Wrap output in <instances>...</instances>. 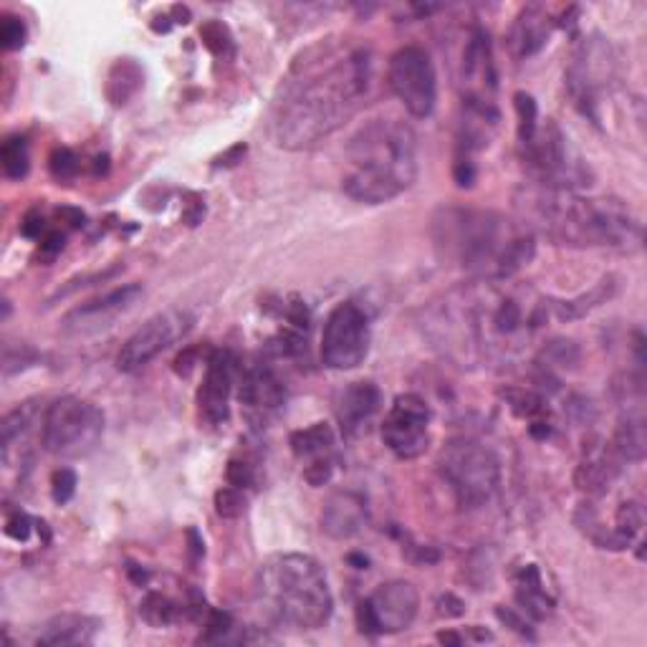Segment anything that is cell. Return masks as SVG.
Listing matches in <instances>:
<instances>
[{
    "instance_id": "cell-34",
    "label": "cell",
    "mask_w": 647,
    "mask_h": 647,
    "mask_svg": "<svg viewBox=\"0 0 647 647\" xmlns=\"http://www.w3.org/2000/svg\"><path fill=\"white\" fill-rule=\"evenodd\" d=\"M514 101H516V114H518V142H526L541 122L539 107H536L531 94H526V91H518Z\"/></svg>"
},
{
    "instance_id": "cell-3",
    "label": "cell",
    "mask_w": 647,
    "mask_h": 647,
    "mask_svg": "<svg viewBox=\"0 0 647 647\" xmlns=\"http://www.w3.org/2000/svg\"><path fill=\"white\" fill-rule=\"evenodd\" d=\"M516 208L534 235H547L567 249L635 253L643 245V223L617 198H584L531 183L516 195Z\"/></svg>"
},
{
    "instance_id": "cell-14",
    "label": "cell",
    "mask_w": 647,
    "mask_h": 647,
    "mask_svg": "<svg viewBox=\"0 0 647 647\" xmlns=\"http://www.w3.org/2000/svg\"><path fill=\"white\" fill-rule=\"evenodd\" d=\"M382 440L399 461H415L430 446V405L420 395H397L382 423Z\"/></svg>"
},
{
    "instance_id": "cell-25",
    "label": "cell",
    "mask_w": 647,
    "mask_h": 647,
    "mask_svg": "<svg viewBox=\"0 0 647 647\" xmlns=\"http://www.w3.org/2000/svg\"><path fill=\"white\" fill-rule=\"evenodd\" d=\"M514 592L518 610L524 612L526 617H531L539 623V619H547L551 612H555V597H551L547 584H544L541 569L536 564H524L514 572Z\"/></svg>"
},
{
    "instance_id": "cell-42",
    "label": "cell",
    "mask_w": 647,
    "mask_h": 647,
    "mask_svg": "<svg viewBox=\"0 0 647 647\" xmlns=\"http://www.w3.org/2000/svg\"><path fill=\"white\" fill-rule=\"evenodd\" d=\"M31 529H33L31 516H29V514H23V511H15V514L8 516V522H6V534L11 536L13 541H29Z\"/></svg>"
},
{
    "instance_id": "cell-7",
    "label": "cell",
    "mask_w": 647,
    "mask_h": 647,
    "mask_svg": "<svg viewBox=\"0 0 647 647\" xmlns=\"http://www.w3.org/2000/svg\"><path fill=\"white\" fill-rule=\"evenodd\" d=\"M438 471L465 511L491 504L501 489V461L489 446L473 438L450 440L438 456Z\"/></svg>"
},
{
    "instance_id": "cell-19",
    "label": "cell",
    "mask_w": 647,
    "mask_h": 647,
    "mask_svg": "<svg viewBox=\"0 0 647 647\" xmlns=\"http://www.w3.org/2000/svg\"><path fill=\"white\" fill-rule=\"evenodd\" d=\"M463 84L465 94L463 99L471 101H491L489 94L496 89V64H493V51L489 31L481 25L468 33V41L463 46Z\"/></svg>"
},
{
    "instance_id": "cell-5",
    "label": "cell",
    "mask_w": 647,
    "mask_h": 647,
    "mask_svg": "<svg viewBox=\"0 0 647 647\" xmlns=\"http://www.w3.org/2000/svg\"><path fill=\"white\" fill-rule=\"evenodd\" d=\"M417 180V138L397 117H377L347 144L342 190L364 206H382L410 190Z\"/></svg>"
},
{
    "instance_id": "cell-2",
    "label": "cell",
    "mask_w": 647,
    "mask_h": 647,
    "mask_svg": "<svg viewBox=\"0 0 647 647\" xmlns=\"http://www.w3.org/2000/svg\"><path fill=\"white\" fill-rule=\"evenodd\" d=\"M504 281H471L423 311V329L442 357L461 368L508 364L547 321V301H526Z\"/></svg>"
},
{
    "instance_id": "cell-1",
    "label": "cell",
    "mask_w": 647,
    "mask_h": 647,
    "mask_svg": "<svg viewBox=\"0 0 647 647\" xmlns=\"http://www.w3.org/2000/svg\"><path fill=\"white\" fill-rule=\"evenodd\" d=\"M372 87L368 44L331 39L296 56L278 89L274 132L278 147H317L352 119Z\"/></svg>"
},
{
    "instance_id": "cell-51",
    "label": "cell",
    "mask_w": 647,
    "mask_h": 647,
    "mask_svg": "<svg viewBox=\"0 0 647 647\" xmlns=\"http://www.w3.org/2000/svg\"><path fill=\"white\" fill-rule=\"evenodd\" d=\"M349 561H354L357 569H368V564H370L368 557H362V555H352V557H349Z\"/></svg>"
},
{
    "instance_id": "cell-29",
    "label": "cell",
    "mask_w": 647,
    "mask_h": 647,
    "mask_svg": "<svg viewBox=\"0 0 647 647\" xmlns=\"http://www.w3.org/2000/svg\"><path fill=\"white\" fill-rule=\"evenodd\" d=\"M144 87V69L138 58L122 56L112 64V69L107 74V99L114 107H124L134 94Z\"/></svg>"
},
{
    "instance_id": "cell-10",
    "label": "cell",
    "mask_w": 647,
    "mask_h": 647,
    "mask_svg": "<svg viewBox=\"0 0 647 647\" xmlns=\"http://www.w3.org/2000/svg\"><path fill=\"white\" fill-rule=\"evenodd\" d=\"M372 344L370 317L360 304H337L324 321L321 360L331 370H354L368 360Z\"/></svg>"
},
{
    "instance_id": "cell-17",
    "label": "cell",
    "mask_w": 647,
    "mask_h": 647,
    "mask_svg": "<svg viewBox=\"0 0 647 647\" xmlns=\"http://www.w3.org/2000/svg\"><path fill=\"white\" fill-rule=\"evenodd\" d=\"M238 362L228 349H216L206 364V377L198 390L200 417L210 425H223L231 417V395Z\"/></svg>"
},
{
    "instance_id": "cell-22",
    "label": "cell",
    "mask_w": 647,
    "mask_h": 647,
    "mask_svg": "<svg viewBox=\"0 0 647 647\" xmlns=\"http://www.w3.org/2000/svg\"><path fill=\"white\" fill-rule=\"evenodd\" d=\"M619 465L623 461L615 456V450L610 448V442H600V446H590L584 450L582 463L577 465L574 483L577 489L590 498H600L610 491V485L615 483Z\"/></svg>"
},
{
    "instance_id": "cell-24",
    "label": "cell",
    "mask_w": 647,
    "mask_h": 647,
    "mask_svg": "<svg viewBox=\"0 0 647 647\" xmlns=\"http://www.w3.org/2000/svg\"><path fill=\"white\" fill-rule=\"evenodd\" d=\"M101 623L91 615H81V612H64L46 619L41 625L36 635V645L44 647H69V645H91L97 640Z\"/></svg>"
},
{
    "instance_id": "cell-39",
    "label": "cell",
    "mask_w": 647,
    "mask_h": 647,
    "mask_svg": "<svg viewBox=\"0 0 647 647\" xmlns=\"http://www.w3.org/2000/svg\"><path fill=\"white\" fill-rule=\"evenodd\" d=\"M216 511L218 516L223 518H238L245 511V496L241 489H233V485H226L216 493Z\"/></svg>"
},
{
    "instance_id": "cell-37",
    "label": "cell",
    "mask_w": 647,
    "mask_h": 647,
    "mask_svg": "<svg viewBox=\"0 0 647 647\" xmlns=\"http://www.w3.org/2000/svg\"><path fill=\"white\" fill-rule=\"evenodd\" d=\"M76 485H79V481H76V473L72 468H58V471L51 475V498H54L58 506L69 504L76 493Z\"/></svg>"
},
{
    "instance_id": "cell-15",
    "label": "cell",
    "mask_w": 647,
    "mask_h": 647,
    "mask_svg": "<svg viewBox=\"0 0 647 647\" xmlns=\"http://www.w3.org/2000/svg\"><path fill=\"white\" fill-rule=\"evenodd\" d=\"M144 288L140 284H127L112 288L105 296H97V299L84 301L76 306L69 314H66L62 321V329L69 337H94L99 331L112 327V324L132 309L134 304L140 301Z\"/></svg>"
},
{
    "instance_id": "cell-31",
    "label": "cell",
    "mask_w": 647,
    "mask_h": 647,
    "mask_svg": "<svg viewBox=\"0 0 647 647\" xmlns=\"http://www.w3.org/2000/svg\"><path fill=\"white\" fill-rule=\"evenodd\" d=\"M0 162H3V173L11 180H23L29 175L31 167V157H29V142L25 138H8L0 147Z\"/></svg>"
},
{
    "instance_id": "cell-9",
    "label": "cell",
    "mask_w": 647,
    "mask_h": 647,
    "mask_svg": "<svg viewBox=\"0 0 647 647\" xmlns=\"http://www.w3.org/2000/svg\"><path fill=\"white\" fill-rule=\"evenodd\" d=\"M105 436V413L89 399L64 395L41 417V446L51 456L79 458L91 453Z\"/></svg>"
},
{
    "instance_id": "cell-11",
    "label": "cell",
    "mask_w": 647,
    "mask_h": 647,
    "mask_svg": "<svg viewBox=\"0 0 647 647\" xmlns=\"http://www.w3.org/2000/svg\"><path fill=\"white\" fill-rule=\"evenodd\" d=\"M387 81L395 97L415 119H428L438 101V76L428 51L405 46L390 58Z\"/></svg>"
},
{
    "instance_id": "cell-28",
    "label": "cell",
    "mask_w": 647,
    "mask_h": 647,
    "mask_svg": "<svg viewBox=\"0 0 647 647\" xmlns=\"http://www.w3.org/2000/svg\"><path fill=\"white\" fill-rule=\"evenodd\" d=\"M288 446H292L294 456L301 458V461H309V463L337 461V456H335L337 438H335V430H331L329 423H314V425H309V428L292 432Z\"/></svg>"
},
{
    "instance_id": "cell-50",
    "label": "cell",
    "mask_w": 647,
    "mask_h": 647,
    "mask_svg": "<svg viewBox=\"0 0 647 647\" xmlns=\"http://www.w3.org/2000/svg\"><path fill=\"white\" fill-rule=\"evenodd\" d=\"M173 15H175V19H180V23L190 21V11H187V8H183V6H175L173 8Z\"/></svg>"
},
{
    "instance_id": "cell-40",
    "label": "cell",
    "mask_w": 647,
    "mask_h": 647,
    "mask_svg": "<svg viewBox=\"0 0 647 647\" xmlns=\"http://www.w3.org/2000/svg\"><path fill=\"white\" fill-rule=\"evenodd\" d=\"M496 615H498L501 623L514 629V633H518V635H524V637H529V640H534L531 625H529V619H526V615H524L522 610L504 607V604H501V607L496 610Z\"/></svg>"
},
{
    "instance_id": "cell-44",
    "label": "cell",
    "mask_w": 647,
    "mask_h": 647,
    "mask_svg": "<svg viewBox=\"0 0 647 647\" xmlns=\"http://www.w3.org/2000/svg\"><path fill=\"white\" fill-rule=\"evenodd\" d=\"M44 231H46L44 216H41V212H36V210H31L29 216L23 218L21 233H23L25 238H33V241H36V238H41V233H44Z\"/></svg>"
},
{
    "instance_id": "cell-48",
    "label": "cell",
    "mask_w": 647,
    "mask_h": 647,
    "mask_svg": "<svg viewBox=\"0 0 647 647\" xmlns=\"http://www.w3.org/2000/svg\"><path fill=\"white\" fill-rule=\"evenodd\" d=\"M241 155H245V144H238V147H233L231 152H228V155L220 157V160H218V165L231 167V165H235L238 157H241Z\"/></svg>"
},
{
    "instance_id": "cell-27",
    "label": "cell",
    "mask_w": 647,
    "mask_h": 647,
    "mask_svg": "<svg viewBox=\"0 0 647 647\" xmlns=\"http://www.w3.org/2000/svg\"><path fill=\"white\" fill-rule=\"evenodd\" d=\"M610 448L623 463H640L647 450V432H645V417L643 410H627L619 420L615 436H612Z\"/></svg>"
},
{
    "instance_id": "cell-20",
    "label": "cell",
    "mask_w": 647,
    "mask_h": 647,
    "mask_svg": "<svg viewBox=\"0 0 647 647\" xmlns=\"http://www.w3.org/2000/svg\"><path fill=\"white\" fill-rule=\"evenodd\" d=\"M370 522L368 498L360 491H337L324 501L321 531L337 541H347L360 534Z\"/></svg>"
},
{
    "instance_id": "cell-33",
    "label": "cell",
    "mask_w": 647,
    "mask_h": 647,
    "mask_svg": "<svg viewBox=\"0 0 647 647\" xmlns=\"http://www.w3.org/2000/svg\"><path fill=\"white\" fill-rule=\"evenodd\" d=\"M200 39H202V46H206L210 54H216L218 58L233 56V36L223 21L212 19L208 23H202Z\"/></svg>"
},
{
    "instance_id": "cell-12",
    "label": "cell",
    "mask_w": 647,
    "mask_h": 647,
    "mask_svg": "<svg viewBox=\"0 0 647 647\" xmlns=\"http://www.w3.org/2000/svg\"><path fill=\"white\" fill-rule=\"evenodd\" d=\"M420 594L413 582L393 579L357 604V625L364 635H395L415 623Z\"/></svg>"
},
{
    "instance_id": "cell-41",
    "label": "cell",
    "mask_w": 647,
    "mask_h": 647,
    "mask_svg": "<svg viewBox=\"0 0 647 647\" xmlns=\"http://www.w3.org/2000/svg\"><path fill=\"white\" fill-rule=\"evenodd\" d=\"M335 465L337 461H314V463H306L304 468V479L314 489H319V485L329 483L331 475H335Z\"/></svg>"
},
{
    "instance_id": "cell-16",
    "label": "cell",
    "mask_w": 647,
    "mask_h": 647,
    "mask_svg": "<svg viewBox=\"0 0 647 647\" xmlns=\"http://www.w3.org/2000/svg\"><path fill=\"white\" fill-rule=\"evenodd\" d=\"M238 399L255 428H266L286 407V385L266 364H251L241 372Z\"/></svg>"
},
{
    "instance_id": "cell-36",
    "label": "cell",
    "mask_w": 647,
    "mask_h": 647,
    "mask_svg": "<svg viewBox=\"0 0 647 647\" xmlns=\"http://www.w3.org/2000/svg\"><path fill=\"white\" fill-rule=\"evenodd\" d=\"M48 169L56 180H72L79 173V157L69 147H56L48 157Z\"/></svg>"
},
{
    "instance_id": "cell-45",
    "label": "cell",
    "mask_w": 647,
    "mask_h": 647,
    "mask_svg": "<svg viewBox=\"0 0 647 647\" xmlns=\"http://www.w3.org/2000/svg\"><path fill=\"white\" fill-rule=\"evenodd\" d=\"M475 180V167L471 157H458L456 160V183L461 187H471Z\"/></svg>"
},
{
    "instance_id": "cell-13",
    "label": "cell",
    "mask_w": 647,
    "mask_h": 647,
    "mask_svg": "<svg viewBox=\"0 0 647 647\" xmlns=\"http://www.w3.org/2000/svg\"><path fill=\"white\" fill-rule=\"evenodd\" d=\"M195 319L183 309H169L147 319L134 335L127 339L117 354L119 372H138L167 352L177 339H183L193 329Z\"/></svg>"
},
{
    "instance_id": "cell-47",
    "label": "cell",
    "mask_w": 647,
    "mask_h": 647,
    "mask_svg": "<svg viewBox=\"0 0 647 647\" xmlns=\"http://www.w3.org/2000/svg\"><path fill=\"white\" fill-rule=\"evenodd\" d=\"M56 216L62 218L69 228H81L84 220H87V216H84V212L76 210V208H58Z\"/></svg>"
},
{
    "instance_id": "cell-18",
    "label": "cell",
    "mask_w": 647,
    "mask_h": 647,
    "mask_svg": "<svg viewBox=\"0 0 647 647\" xmlns=\"http://www.w3.org/2000/svg\"><path fill=\"white\" fill-rule=\"evenodd\" d=\"M610 79V64L594 62V44H584V48L572 58L567 69V89L572 97L574 107L584 117H590L594 124H600V97L607 89Z\"/></svg>"
},
{
    "instance_id": "cell-35",
    "label": "cell",
    "mask_w": 647,
    "mask_h": 647,
    "mask_svg": "<svg viewBox=\"0 0 647 647\" xmlns=\"http://www.w3.org/2000/svg\"><path fill=\"white\" fill-rule=\"evenodd\" d=\"M544 368L547 370H555V368H572L579 360V347L574 342H564V339H559V342H551L544 347Z\"/></svg>"
},
{
    "instance_id": "cell-23",
    "label": "cell",
    "mask_w": 647,
    "mask_h": 647,
    "mask_svg": "<svg viewBox=\"0 0 647 647\" xmlns=\"http://www.w3.org/2000/svg\"><path fill=\"white\" fill-rule=\"evenodd\" d=\"M555 19H551L547 8L541 6H526L516 15L514 25L508 33V46L516 58H529L549 44L551 31H555Z\"/></svg>"
},
{
    "instance_id": "cell-21",
    "label": "cell",
    "mask_w": 647,
    "mask_h": 647,
    "mask_svg": "<svg viewBox=\"0 0 647 647\" xmlns=\"http://www.w3.org/2000/svg\"><path fill=\"white\" fill-rule=\"evenodd\" d=\"M380 407L382 393L374 382H352V385H347L342 393L337 395L335 413L339 428H342L347 438L360 436L362 430H368V425L372 423V417L380 413Z\"/></svg>"
},
{
    "instance_id": "cell-8",
    "label": "cell",
    "mask_w": 647,
    "mask_h": 647,
    "mask_svg": "<svg viewBox=\"0 0 647 647\" xmlns=\"http://www.w3.org/2000/svg\"><path fill=\"white\" fill-rule=\"evenodd\" d=\"M524 162L536 185L551 190L577 193L594 183V173L579 150L574 147L564 130L555 119H544L529 140L522 142Z\"/></svg>"
},
{
    "instance_id": "cell-4",
    "label": "cell",
    "mask_w": 647,
    "mask_h": 647,
    "mask_svg": "<svg viewBox=\"0 0 647 647\" xmlns=\"http://www.w3.org/2000/svg\"><path fill=\"white\" fill-rule=\"evenodd\" d=\"M438 253L473 281H508L536 255V235L496 210L442 208L432 218Z\"/></svg>"
},
{
    "instance_id": "cell-46",
    "label": "cell",
    "mask_w": 647,
    "mask_h": 647,
    "mask_svg": "<svg viewBox=\"0 0 647 647\" xmlns=\"http://www.w3.org/2000/svg\"><path fill=\"white\" fill-rule=\"evenodd\" d=\"M64 241H66L64 233H48V235L44 238V241H41V253L48 255V259H51V255L62 253Z\"/></svg>"
},
{
    "instance_id": "cell-26",
    "label": "cell",
    "mask_w": 647,
    "mask_h": 647,
    "mask_svg": "<svg viewBox=\"0 0 647 647\" xmlns=\"http://www.w3.org/2000/svg\"><path fill=\"white\" fill-rule=\"evenodd\" d=\"M617 292L615 276H604L600 284H594L590 292L574 296V299H559V301H549L547 311L555 314L559 321H577L592 314L594 309H600L602 304H607L612 296Z\"/></svg>"
},
{
    "instance_id": "cell-30",
    "label": "cell",
    "mask_w": 647,
    "mask_h": 647,
    "mask_svg": "<svg viewBox=\"0 0 647 647\" xmlns=\"http://www.w3.org/2000/svg\"><path fill=\"white\" fill-rule=\"evenodd\" d=\"M140 612H142L144 623L152 625V627H167V625L180 623L183 617H195L193 610L187 607V604L183 607L180 602H175L173 597H167V594H162V592H150L147 597L142 600Z\"/></svg>"
},
{
    "instance_id": "cell-6",
    "label": "cell",
    "mask_w": 647,
    "mask_h": 647,
    "mask_svg": "<svg viewBox=\"0 0 647 647\" xmlns=\"http://www.w3.org/2000/svg\"><path fill=\"white\" fill-rule=\"evenodd\" d=\"M255 604L278 627L319 629L335 612L327 572L317 559L299 551L271 555L255 569Z\"/></svg>"
},
{
    "instance_id": "cell-38",
    "label": "cell",
    "mask_w": 647,
    "mask_h": 647,
    "mask_svg": "<svg viewBox=\"0 0 647 647\" xmlns=\"http://www.w3.org/2000/svg\"><path fill=\"white\" fill-rule=\"evenodd\" d=\"M25 39H29V31H25V23L19 15H3V23H0V44L6 51H19L23 48Z\"/></svg>"
},
{
    "instance_id": "cell-43",
    "label": "cell",
    "mask_w": 647,
    "mask_h": 647,
    "mask_svg": "<svg viewBox=\"0 0 647 647\" xmlns=\"http://www.w3.org/2000/svg\"><path fill=\"white\" fill-rule=\"evenodd\" d=\"M226 479H228V485H233V489L245 491L253 483V471H251L249 463H245V461H235V458H233V461L228 463Z\"/></svg>"
},
{
    "instance_id": "cell-49",
    "label": "cell",
    "mask_w": 647,
    "mask_h": 647,
    "mask_svg": "<svg viewBox=\"0 0 647 647\" xmlns=\"http://www.w3.org/2000/svg\"><path fill=\"white\" fill-rule=\"evenodd\" d=\"M438 640H440V643L461 645V643H463V637H461V635H456V633H440V635H438Z\"/></svg>"
},
{
    "instance_id": "cell-32",
    "label": "cell",
    "mask_w": 647,
    "mask_h": 647,
    "mask_svg": "<svg viewBox=\"0 0 647 647\" xmlns=\"http://www.w3.org/2000/svg\"><path fill=\"white\" fill-rule=\"evenodd\" d=\"M501 397L506 399V405L514 410V415L524 417V420H544L547 417V403L539 393H531V390H501Z\"/></svg>"
}]
</instances>
